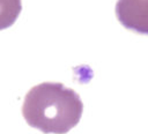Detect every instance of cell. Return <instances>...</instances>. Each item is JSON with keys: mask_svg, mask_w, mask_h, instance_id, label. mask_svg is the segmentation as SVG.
Listing matches in <instances>:
<instances>
[{"mask_svg": "<svg viewBox=\"0 0 148 134\" xmlns=\"http://www.w3.org/2000/svg\"><path fill=\"white\" fill-rule=\"evenodd\" d=\"M83 103L76 91L59 82H43L25 95L22 114L27 124L45 134H65L82 116Z\"/></svg>", "mask_w": 148, "mask_h": 134, "instance_id": "1", "label": "cell"}, {"mask_svg": "<svg viewBox=\"0 0 148 134\" xmlns=\"http://www.w3.org/2000/svg\"><path fill=\"white\" fill-rule=\"evenodd\" d=\"M116 15L126 29L148 35V0H118Z\"/></svg>", "mask_w": 148, "mask_h": 134, "instance_id": "2", "label": "cell"}, {"mask_svg": "<svg viewBox=\"0 0 148 134\" xmlns=\"http://www.w3.org/2000/svg\"><path fill=\"white\" fill-rule=\"evenodd\" d=\"M22 10L21 0H0V30L15 23Z\"/></svg>", "mask_w": 148, "mask_h": 134, "instance_id": "3", "label": "cell"}]
</instances>
